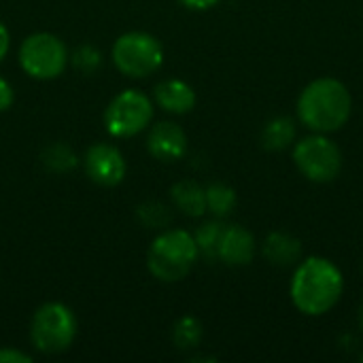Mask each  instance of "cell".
Here are the masks:
<instances>
[{
	"label": "cell",
	"mask_w": 363,
	"mask_h": 363,
	"mask_svg": "<svg viewBox=\"0 0 363 363\" xmlns=\"http://www.w3.org/2000/svg\"><path fill=\"white\" fill-rule=\"evenodd\" d=\"M9 49H11V34H9V30H6V26L0 21V62L6 57V53H9Z\"/></svg>",
	"instance_id": "cell-25"
},
{
	"label": "cell",
	"mask_w": 363,
	"mask_h": 363,
	"mask_svg": "<svg viewBox=\"0 0 363 363\" xmlns=\"http://www.w3.org/2000/svg\"><path fill=\"white\" fill-rule=\"evenodd\" d=\"M200 257L196 238L187 230H164L147 251V268L162 283L183 281Z\"/></svg>",
	"instance_id": "cell-3"
},
{
	"label": "cell",
	"mask_w": 363,
	"mask_h": 363,
	"mask_svg": "<svg viewBox=\"0 0 363 363\" xmlns=\"http://www.w3.org/2000/svg\"><path fill=\"white\" fill-rule=\"evenodd\" d=\"M264 257L272 266H281V268L294 266L302 257V242L287 232H272L266 236Z\"/></svg>",
	"instance_id": "cell-13"
},
{
	"label": "cell",
	"mask_w": 363,
	"mask_h": 363,
	"mask_svg": "<svg viewBox=\"0 0 363 363\" xmlns=\"http://www.w3.org/2000/svg\"><path fill=\"white\" fill-rule=\"evenodd\" d=\"M111 57L115 68L130 79H145L157 72L164 64V47L149 32H125L121 34L113 49Z\"/></svg>",
	"instance_id": "cell-5"
},
{
	"label": "cell",
	"mask_w": 363,
	"mask_h": 363,
	"mask_svg": "<svg viewBox=\"0 0 363 363\" xmlns=\"http://www.w3.org/2000/svg\"><path fill=\"white\" fill-rule=\"evenodd\" d=\"M298 125L291 117H274L264 125L262 132V145L270 151H285L296 143Z\"/></svg>",
	"instance_id": "cell-15"
},
{
	"label": "cell",
	"mask_w": 363,
	"mask_h": 363,
	"mask_svg": "<svg viewBox=\"0 0 363 363\" xmlns=\"http://www.w3.org/2000/svg\"><path fill=\"white\" fill-rule=\"evenodd\" d=\"M359 328L363 330V302H362V306H359Z\"/></svg>",
	"instance_id": "cell-26"
},
{
	"label": "cell",
	"mask_w": 363,
	"mask_h": 363,
	"mask_svg": "<svg viewBox=\"0 0 363 363\" xmlns=\"http://www.w3.org/2000/svg\"><path fill=\"white\" fill-rule=\"evenodd\" d=\"M202 336H204V328L196 317H181L172 328V342L181 351H189V349L200 347Z\"/></svg>",
	"instance_id": "cell-17"
},
{
	"label": "cell",
	"mask_w": 363,
	"mask_h": 363,
	"mask_svg": "<svg viewBox=\"0 0 363 363\" xmlns=\"http://www.w3.org/2000/svg\"><path fill=\"white\" fill-rule=\"evenodd\" d=\"M102 119L113 138H132L151 125L153 100L140 89H125L108 102Z\"/></svg>",
	"instance_id": "cell-7"
},
{
	"label": "cell",
	"mask_w": 363,
	"mask_h": 363,
	"mask_svg": "<svg viewBox=\"0 0 363 363\" xmlns=\"http://www.w3.org/2000/svg\"><path fill=\"white\" fill-rule=\"evenodd\" d=\"M174 206L187 217H202L206 213V189L196 181H179L170 189Z\"/></svg>",
	"instance_id": "cell-14"
},
{
	"label": "cell",
	"mask_w": 363,
	"mask_h": 363,
	"mask_svg": "<svg viewBox=\"0 0 363 363\" xmlns=\"http://www.w3.org/2000/svg\"><path fill=\"white\" fill-rule=\"evenodd\" d=\"M72 64L81 70V72H94L98 66H100V53L85 45V47H79L72 55Z\"/></svg>",
	"instance_id": "cell-21"
},
{
	"label": "cell",
	"mask_w": 363,
	"mask_h": 363,
	"mask_svg": "<svg viewBox=\"0 0 363 363\" xmlns=\"http://www.w3.org/2000/svg\"><path fill=\"white\" fill-rule=\"evenodd\" d=\"M32 357L19 349H13V347H4L0 349V363H30Z\"/></svg>",
	"instance_id": "cell-23"
},
{
	"label": "cell",
	"mask_w": 363,
	"mask_h": 363,
	"mask_svg": "<svg viewBox=\"0 0 363 363\" xmlns=\"http://www.w3.org/2000/svg\"><path fill=\"white\" fill-rule=\"evenodd\" d=\"M255 257V238L253 234L238 225H225L221 240H219V249H217V259L223 262L225 266L232 268H240V266H249Z\"/></svg>",
	"instance_id": "cell-11"
},
{
	"label": "cell",
	"mask_w": 363,
	"mask_h": 363,
	"mask_svg": "<svg viewBox=\"0 0 363 363\" xmlns=\"http://www.w3.org/2000/svg\"><path fill=\"white\" fill-rule=\"evenodd\" d=\"M77 338L74 313L62 302L43 304L30 323V340L36 351L45 355H57L70 349Z\"/></svg>",
	"instance_id": "cell-4"
},
{
	"label": "cell",
	"mask_w": 363,
	"mask_h": 363,
	"mask_svg": "<svg viewBox=\"0 0 363 363\" xmlns=\"http://www.w3.org/2000/svg\"><path fill=\"white\" fill-rule=\"evenodd\" d=\"M223 228L225 225L221 223V219H213V221L202 223L196 230V234H194L200 255H204L208 262L217 259V249H219V240H221Z\"/></svg>",
	"instance_id": "cell-18"
},
{
	"label": "cell",
	"mask_w": 363,
	"mask_h": 363,
	"mask_svg": "<svg viewBox=\"0 0 363 363\" xmlns=\"http://www.w3.org/2000/svg\"><path fill=\"white\" fill-rule=\"evenodd\" d=\"M19 64L36 81L57 79L68 66V47L51 32H36L19 45Z\"/></svg>",
	"instance_id": "cell-6"
},
{
	"label": "cell",
	"mask_w": 363,
	"mask_h": 363,
	"mask_svg": "<svg viewBox=\"0 0 363 363\" xmlns=\"http://www.w3.org/2000/svg\"><path fill=\"white\" fill-rule=\"evenodd\" d=\"M294 164L313 183H332L342 170V151L325 134H311L296 143Z\"/></svg>",
	"instance_id": "cell-8"
},
{
	"label": "cell",
	"mask_w": 363,
	"mask_h": 363,
	"mask_svg": "<svg viewBox=\"0 0 363 363\" xmlns=\"http://www.w3.org/2000/svg\"><path fill=\"white\" fill-rule=\"evenodd\" d=\"M236 191L225 183H213L206 187V211L213 213L217 219L228 217L236 208Z\"/></svg>",
	"instance_id": "cell-16"
},
{
	"label": "cell",
	"mask_w": 363,
	"mask_h": 363,
	"mask_svg": "<svg viewBox=\"0 0 363 363\" xmlns=\"http://www.w3.org/2000/svg\"><path fill=\"white\" fill-rule=\"evenodd\" d=\"M83 166L87 177L102 187H115L125 177V157L111 143H94L83 157Z\"/></svg>",
	"instance_id": "cell-9"
},
{
	"label": "cell",
	"mask_w": 363,
	"mask_h": 363,
	"mask_svg": "<svg viewBox=\"0 0 363 363\" xmlns=\"http://www.w3.org/2000/svg\"><path fill=\"white\" fill-rule=\"evenodd\" d=\"M362 359H363V357H362Z\"/></svg>",
	"instance_id": "cell-27"
},
{
	"label": "cell",
	"mask_w": 363,
	"mask_h": 363,
	"mask_svg": "<svg viewBox=\"0 0 363 363\" xmlns=\"http://www.w3.org/2000/svg\"><path fill=\"white\" fill-rule=\"evenodd\" d=\"M353 98L349 87L332 77L311 81L298 98L300 121L319 134L338 132L351 117Z\"/></svg>",
	"instance_id": "cell-2"
},
{
	"label": "cell",
	"mask_w": 363,
	"mask_h": 363,
	"mask_svg": "<svg viewBox=\"0 0 363 363\" xmlns=\"http://www.w3.org/2000/svg\"><path fill=\"white\" fill-rule=\"evenodd\" d=\"M153 100L172 115H185L196 106V91L181 79H164L153 87Z\"/></svg>",
	"instance_id": "cell-12"
},
{
	"label": "cell",
	"mask_w": 363,
	"mask_h": 363,
	"mask_svg": "<svg viewBox=\"0 0 363 363\" xmlns=\"http://www.w3.org/2000/svg\"><path fill=\"white\" fill-rule=\"evenodd\" d=\"M147 149L160 162H177L187 153V134L174 121H160L149 130Z\"/></svg>",
	"instance_id": "cell-10"
},
{
	"label": "cell",
	"mask_w": 363,
	"mask_h": 363,
	"mask_svg": "<svg viewBox=\"0 0 363 363\" xmlns=\"http://www.w3.org/2000/svg\"><path fill=\"white\" fill-rule=\"evenodd\" d=\"M43 164L51 172H68L79 164V157L66 143H53L43 151Z\"/></svg>",
	"instance_id": "cell-19"
},
{
	"label": "cell",
	"mask_w": 363,
	"mask_h": 363,
	"mask_svg": "<svg viewBox=\"0 0 363 363\" xmlns=\"http://www.w3.org/2000/svg\"><path fill=\"white\" fill-rule=\"evenodd\" d=\"M345 291V277L328 257H306L298 264L289 296L294 306L306 317H321L330 313Z\"/></svg>",
	"instance_id": "cell-1"
},
{
	"label": "cell",
	"mask_w": 363,
	"mask_h": 363,
	"mask_svg": "<svg viewBox=\"0 0 363 363\" xmlns=\"http://www.w3.org/2000/svg\"><path fill=\"white\" fill-rule=\"evenodd\" d=\"M13 102H15V89L4 77H0V113L9 111Z\"/></svg>",
	"instance_id": "cell-22"
},
{
	"label": "cell",
	"mask_w": 363,
	"mask_h": 363,
	"mask_svg": "<svg viewBox=\"0 0 363 363\" xmlns=\"http://www.w3.org/2000/svg\"><path fill=\"white\" fill-rule=\"evenodd\" d=\"M136 215H138L140 223L151 228V230H162L172 221V215H170L168 206H164L162 202H145V204L138 206Z\"/></svg>",
	"instance_id": "cell-20"
},
{
	"label": "cell",
	"mask_w": 363,
	"mask_h": 363,
	"mask_svg": "<svg viewBox=\"0 0 363 363\" xmlns=\"http://www.w3.org/2000/svg\"><path fill=\"white\" fill-rule=\"evenodd\" d=\"M183 6H187L189 11H208L213 6H217L221 0H179Z\"/></svg>",
	"instance_id": "cell-24"
}]
</instances>
